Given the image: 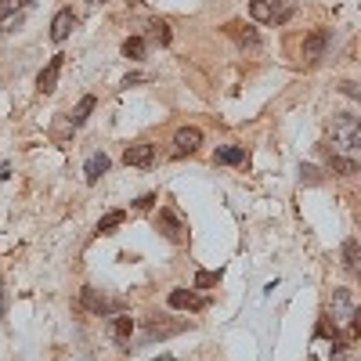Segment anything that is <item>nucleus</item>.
Returning <instances> with one entry per match:
<instances>
[{
    "label": "nucleus",
    "instance_id": "nucleus-29",
    "mask_svg": "<svg viewBox=\"0 0 361 361\" xmlns=\"http://www.w3.org/2000/svg\"><path fill=\"white\" fill-rule=\"evenodd\" d=\"M90 4H105V0H90Z\"/></svg>",
    "mask_w": 361,
    "mask_h": 361
},
{
    "label": "nucleus",
    "instance_id": "nucleus-10",
    "mask_svg": "<svg viewBox=\"0 0 361 361\" xmlns=\"http://www.w3.org/2000/svg\"><path fill=\"white\" fill-rule=\"evenodd\" d=\"M333 318H336V322H347V325L357 318L354 300H350V293H347V289H336V296H333Z\"/></svg>",
    "mask_w": 361,
    "mask_h": 361
},
{
    "label": "nucleus",
    "instance_id": "nucleus-14",
    "mask_svg": "<svg viewBox=\"0 0 361 361\" xmlns=\"http://www.w3.org/2000/svg\"><path fill=\"white\" fill-rule=\"evenodd\" d=\"M130 333H134V318H130V314H119V318L112 322L116 343H119V347H130Z\"/></svg>",
    "mask_w": 361,
    "mask_h": 361
},
{
    "label": "nucleus",
    "instance_id": "nucleus-22",
    "mask_svg": "<svg viewBox=\"0 0 361 361\" xmlns=\"http://www.w3.org/2000/svg\"><path fill=\"white\" fill-rule=\"evenodd\" d=\"M148 29H152V40H159V44H170V25H166L163 18H152V22H148Z\"/></svg>",
    "mask_w": 361,
    "mask_h": 361
},
{
    "label": "nucleus",
    "instance_id": "nucleus-23",
    "mask_svg": "<svg viewBox=\"0 0 361 361\" xmlns=\"http://www.w3.org/2000/svg\"><path fill=\"white\" fill-rule=\"evenodd\" d=\"M343 267L347 271H357V243H354V238H347V243H343Z\"/></svg>",
    "mask_w": 361,
    "mask_h": 361
},
{
    "label": "nucleus",
    "instance_id": "nucleus-15",
    "mask_svg": "<svg viewBox=\"0 0 361 361\" xmlns=\"http://www.w3.org/2000/svg\"><path fill=\"white\" fill-rule=\"evenodd\" d=\"M94 105H98V98H94V94H83V98H80V105H76V109H73V116H69V123H73V127H83V123H87V116L94 112Z\"/></svg>",
    "mask_w": 361,
    "mask_h": 361
},
{
    "label": "nucleus",
    "instance_id": "nucleus-28",
    "mask_svg": "<svg viewBox=\"0 0 361 361\" xmlns=\"http://www.w3.org/2000/svg\"><path fill=\"white\" fill-rule=\"evenodd\" d=\"M156 361H173V357H170V354H163V357H156Z\"/></svg>",
    "mask_w": 361,
    "mask_h": 361
},
{
    "label": "nucleus",
    "instance_id": "nucleus-12",
    "mask_svg": "<svg viewBox=\"0 0 361 361\" xmlns=\"http://www.w3.org/2000/svg\"><path fill=\"white\" fill-rule=\"evenodd\" d=\"M62 58H66V54H54V58H51V62H47V69L40 73V80H37V87L44 90V94H51V90L58 87V73H62Z\"/></svg>",
    "mask_w": 361,
    "mask_h": 361
},
{
    "label": "nucleus",
    "instance_id": "nucleus-17",
    "mask_svg": "<svg viewBox=\"0 0 361 361\" xmlns=\"http://www.w3.org/2000/svg\"><path fill=\"white\" fill-rule=\"evenodd\" d=\"M29 8V0H0V22H18L15 18V11H25Z\"/></svg>",
    "mask_w": 361,
    "mask_h": 361
},
{
    "label": "nucleus",
    "instance_id": "nucleus-21",
    "mask_svg": "<svg viewBox=\"0 0 361 361\" xmlns=\"http://www.w3.org/2000/svg\"><path fill=\"white\" fill-rule=\"evenodd\" d=\"M123 58H145V40L141 37H127L123 40Z\"/></svg>",
    "mask_w": 361,
    "mask_h": 361
},
{
    "label": "nucleus",
    "instance_id": "nucleus-30",
    "mask_svg": "<svg viewBox=\"0 0 361 361\" xmlns=\"http://www.w3.org/2000/svg\"><path fill=\"white\" fill-rule=\"evenodd\" d=\"M130 4H141V0H130Z\"/></svg>",
    "mask_w": 361,
    "mask_h": 361
},
{
    "label": "nucleus",
    "instance_id": "nucleus-19",
    "mask_svg": "<svg viewBox=\"0 0 361 361\" xmlns=\"http://www.w3.org/2000/svg\"><path fill=\"white\" fill-rule=\"evenodd\" d=\"M329 170L340 173V177H350V173H357V163L354 159H343V156H333V159H329Z\"/></svg>",
    "mask_w": 361,
    "mask_h": 361
},
{
    "label": "nucleus",
    "instance_id": "nucleus-13",
    "mask_svg": "<svg viewBox=\"0 0 361 361\" xmlns=\"http://www.w3.org/2000/svg\"><path fill=\"white\" fill-rule=\"evenodd\" d=\"M105 170H109V156H105V152H94V156L83 163V180H87V185H98V177H102Z\"/></svg>",
    "mask_w": 361,
    "mask_h": 361
},
{
    "label": "nucleus",
    "instance_id": "nucleus-20",
    "mask_svg": "<svg viewBox=\"0 0 361 361\" xmlns=\"http://www.w3.org/2000/svg\"><path fill=\"white\" fill-rule=\"evenodd\" d=\"M217 282H221V271H199L192 289H209V286H217Z\"/></svg>",
    "mask_w": 361,
    "mask_h": 361
},
{
    "label": "nucleus",
    "instance_id": "nucleus-24",
    "mask_svg": "<svg viewBox=\"0 0 361 361\" xmlns=\"http://www.w3.org/2000/svg\"><path fill=\"white\" fill-rule=\"evenodd\" d=\"M300 180H304V185H318L322 170H318V166H300Z\"/></svg>",
    "mask_w": 361,
    "mask_h": 361
},
{
    "label": "nucleus",
    "instance_id": "nucleus-26",
    "mask_svg": "<svg viewBox=\"0 0 361 361\" xmlns=\"http://www.w3.org/2000/svg\"><path fill=\"white\" fill-rule=\"evenodd\" d=\"M152 202H156V195H141V199H137L134 206H137V209H148V206H152Z\"/></svg>",
    "mask_w": 361,
    "mask_h": 361
},
{
    "label": "nucleus",
    "instance_id": "nucleus-9",
    "mask_svg": "<svg viewBox=\"0 0 361 361\" xmlns=\"http://www.w3.org/2000/svg\"><path fill=\"white\" fill-rule=\"evenodd\" d=\"M329 47V29H314V33L304 40V62H318Z\"/></svg>",
    "mask_w": 361,
    "mask_h": 361
},
{
    "label": "nucleus",
    "instance_id": "nucleus-18",
    "mask_svg": "<svg viewBox=\"0 0 361 361\" xmlns=\"http://www.w3.org/2000/svg\"><path fill=\"white\" fill-rule=\"evenodd\" d=\"M127 221V214H123V209H112V214H105L102 221H98V235H112L119 224H123Z\"/></svg>",
    "mask_w": 361,
    "mask_h": 361
},
{
    "label": "nucleus",
    "instance_id": "nucleus-27",
    "mask_svg": "<svg viewBox=\"0 0 361 361\" xmlns=\"http://www.w3.org/2000/svg\"><path fill=\"white\" fill-rule=\"evenodd\" d=\"M343 94H347V98H357V83L347 80V83H343Z\"/></svg>",
    "mask_w": 361,
    "mask_h": 361
},
{
    "label": "nucleus",
    "instance_id": "nucleus-2",
    "mask_svg": "<svg viewBox=\"0 0 361 361\" xmlns=\"http://www.w3.org/2000/svg\"><path fill=\"white\" fill-rule=\"evenodd\" d=\"M156 228L170 238V243H185L188 238V228L180 224V217L173 214V209H159V217H156Z\"/></svg>",
    "mask_w": 361,
    "mask_h": 361
},
{
    "label": "nucleus",
    "instance_id": "nucleus-6",
    "mask_svg": "<svg viewBox=\"0 0 361 361\" xmlns=\"http://www.w3.org/2000/svg\"><path fill=\"white\" fill-rule=\"evenodd\" d=\"M336 137L343 141V148H357L361 145V127H357V119L350 112H343L336 119Z\"/></svg>",
    "mask_w": 361,
    "mask_h": 361
},
{
    "label": "nucleus",
    "instance_id": "nucleus-4",
    "mask_svg": "<svg viewBox=\"0 0 361 361\" xmlns=\"http://www.w3.org/2000/svg\"><path fill=\"white\" fill-rule=\"evenodd\" d=\"M123 163H127V166H137V170H148V166L156 163V145H148V141L130 145L127 152H123Z\"/></svg>",
    "mask_w": 361,
    "mask_h": 361
},
{
    "label": "nucleus",
    "instance_id": "nucleus-7",
    "mask_svg": "<svg viewBox=\"0 0 361 361\" xmlns=\"http://www.w3.org/2000/svg\"><path fill=\"white\" fill-rule=\"evenodd\" d=\"M166 304H170L173 311H199V307H202V296H199L195 289H173V293L166 296Z\"/></svg>",
    "mask_w": 361,
    "mask_h": 361
},
{
    "label": "nucleus",
    "instance_id": "nucleus-5",
    "mask_svg": "<svg viewBox=\"0 0 361 361\" xmlns=\"http://www.w3.org/2000/svg\"><path fill=\"white\" fill-rule=\"evenodd\" d=\"M224 33L243 47V51H260V37H257V29H250V25H243V22H228L224 25Z\"/></svg>",
    "mask_w": 361,
    "mask_h": 361
},
{
    "label": "nucleus",
    "instance_id": "nucleus-16",
    "mask_svg": "<svg viewBox=\"0 0 361 361\" xmlns=\"http://www.w3.org/2000/svg\"><path fill=\"white\" fill-rule=\"evenodd\" d=\"M217 159L228 163V166H238V163H246V148H238V145H224L217 148Z\"/></svg>",
    "mask_w": 361,
    "mask_h": 361
},
{
    "label": "nucleus",
    "instance_id": "nucleus-11",
    "mask_svg": "<svg viewBox=\"0 0 361 361\" xmlns=\"http://www.w3.org/2000/svg\"><path fill=\"white\" fill-rule=\"evenodd\" d=\"M83 307H87V311H94V314H109V311H116V304H112L105 293H98L94 286H87V289H83Z\"/></svg>",
    "mask_w": 361,
    "mask_h": 361
},
{
    "label": "nucleus",
    "instance_id": "nucleus-3",
    "mask_svg": "<svg viewBox=\"0 0 361 361\" xmlns=\"http://www.w3.org/2000/svg\"><path fill=\"white\" fill-rule=\"evenodd\" d=\"M199 145H202L199 127H180L173 134V156H192V152H199Z\"/></svg>",
    "mask_w": 361,
    "mask_h": 361
},
{
    "label": "nucleus",
    "instance_id": "nucleus-25",
    "mask_svg": "<svg viewBox=\"0 0 361 361\" xmlns=\"http://www.w3.org/2000/svg\"><path fill=\"white\" fill-rule=\"evenodd\" d=\"M8 322V289H4V282H0V325Z\"/></svg>",
    "mask_w": 361,
    "mask_h": 361
},
{
    "label": "nucleus",
    "instance_id": "nucleus-1",
    "mask_svg": "<svg viewBox=\"0 0 361 361\" xmlns=\"http://www.w3.org/2000/svg\"><path fill=\"white\" fill-rule=\"evenodd\" d=\"M250 15H253L257 22H275V25H282V22H289L293 4H289V0H253Z\"/></svg>",
    "mask_w": 361,
    "mask_h": 361
},
{
    "label": "nucleus",
    "instance_id": "nucleus-8",
    "mask_svg": "<svg viewBox=\"0 0 361 361\" xmlns=\"http://www.w3.org/2000/svg\"><path fill=\"white\" fill-rule=\"evenodd\" d=\"M76 22H80V18H76L69 8H66V11H58V15H54V22H51V40H54V44L69 40V33L76 29Z\"/></svg>",
    "mask_w": 361,
    "mask_h": 361
}]
</instances>
